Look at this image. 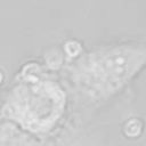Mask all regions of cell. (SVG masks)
Masks as SVG:
<instances>
[{
	"label": "cell",
	"instance_id": "7a4b0ae2",
	"mask_svg": "<svg viewBox=\"0 0 146 146\" xmlns=\"http://www.w3.org/2000/svg\"><path fill=\"white\" fill-rule=\"evenodd\" d=\"M1 78H2V76H1V74H0V81H1Z\"/></svg>",
	"mask_w": 146,
	"mask_h": 146
},
{
	"label": "cell",
	"instance_id": "6da1fadb",
	"mask_svg": "<svg viewBox=\"0 0 146 146\" xmlns=\"http://www.w3.org/2000/svg\"><path fill=\"white\" fill-rule=\"evenodd\" d=\"M140 129H141L140 123L138 121H136V120H132V121L128 122L127 125H125V131H127V135H129V136L138 135L140 132Z\"/></svg>",
	"mask_w": 146,
	"mask_h": 146
}]
</instances>
